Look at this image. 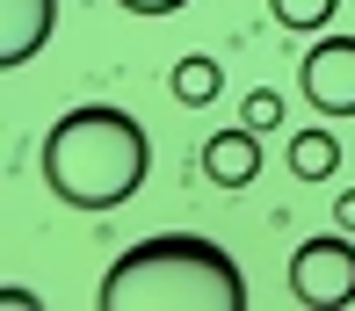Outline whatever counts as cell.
I'll return each mask as SVG.
<instances>
[{
    "label": "cell",
    "instance_id": "1",
    "mask_svg": "<svg viewBox=\"0 0 355 311\" xmlns=\"http://www.w3.org/2000/svg\"><path fill=\"white\" fill-rule=\"evenodd\" d=\"M37 174H44V188H51L66 210L102 217V210H123L145 188V174H153V138H145V123L131 109L80 102V109H66V116L44 130Z\"/></svg>",
    "mask_w": 355,
    "mask_h": 311
},
{
    "label": "cell",
    "instance_id": "2",
    "mask_svg": "<svg viewBox=\"0 0 355 311\" xmlns=\"http://www.w3.org/2000/svg\"><path fill=\"white\" fill-rule=\"evenodd\" d=\"M94 304L102 311H247V275L218 239L159 232L109 260Z\"/></svg>",
    "mask_w": 355,
    "mask_h": 311
},
{
    "label": "cell",
    "instance_id": "3",
    "mask_svg": "<svg viewBox=\"0 0 355 311\" xmlns=\"http://www.w3.org/2000/svg\"><path fill=\"white\" fill-rule=\"evenodd\" d=\"M290 297L312 304V311H341L355 304V239L334 224V232L304 239L297 254H290Z\"/></svg>",
    "mask_w": 355,
    "mask_h": 311
},
{
    "label": "cell",
    "instance_id": "4",
    "mask_svg": "<svg viewBox=\"0 0 355 311\" xmlns=\"http://www.w3.org/2000/svg\"><path fill=\"white\" fill-rule=\"evenodd\" d=\"M297 87L319 116H355V37H327L319 29L304 65H297Z\"/></svg>",
    "mask_w": 355,
    "mask_h": 311
},
{
    "label": "cell",
    "instance_id": "5",
    "mask_svg": "<svg viewBox=\"0 0 355 311\" xmlns=\"http://www.w3.org/2000/svg\"><path fill=\"white\" fill-rule=\"evenodd\" d=\"M51 22H58V0H0V73H22L51 44Z\"/></svg>",
    "mask_w": 355,
    "mask_h": 311
},
{
    "label": "cell",
    "instance_id": "6",
    "mask_svg": "<svg viewBox=\"0 0 355 311\" xmlns=\"http://www.w3.org/2000/svg\"><path fill=\"white\" fill-rule=\"evenodd\" d=\"M203 174H211L218 188H254L261 181V130H218L211 145H203Z\"/></svg>",
    "mask_w": 355,
    "mask_h": 311
},
{
    "label": "cell",
    "instance_id": "7",
    "mask_svg": "<svg viewBox=\"0 0 355 311\" xmlns=\"http://www.w3.org/2000/svg\"><path fill=\"white\" fill-rule=\"evenodd\" d=\"M334 167H341V138L334 130H297L290 138V174L297 181H334Z\"/></svg>",
    "mask_w": 355,
    "mask_h": 311
},
{
    "label": "cell",
    "instance_id": "8",
    "mask_svg": "<svg viewBox=\"0 0 355 311\" xmlns=\"http://www.w3.org/2000/svg\"><path fill=\"white\" fill-rule=\"evenodd\" d=\"M225 94V73H218V58H203V51H189L182 65H174V102H189V109H203V102H218Z\"/></svg>",
    "mask_w": 355,
    "mask_h": 311
},
{
    "label": "cell",
    "instance_id": "9",
    "mask_svg": "<svg viewBox=\"0 0 355 311\" xmlns=\"http://www.w3.org/2000/svg\"><path fill=\"white\" fill-rule=\"evenodd\" d=\"M268 15H276L283 29H297V37H319V29L341 15V0H268Z\"/></svg>",
    "mask_w": 355,
    "mask_h": 311
},
{
    "label": "cell",
    "instance_id": "10",
    "mask_svg": "<svg viewBox=\"0 0 355 311\" xmlns=\"http://www.w3.org/2000/svg\"><path fill=\"white\" fill-rule=\"evenodd\" d=\"M239 123H247V130H276L283 123V94L276 87H254L247 102H239Z\"/></svg>",
    "mask_w": 355,
    "mask_h": 311
},
{
    "label": "cell",
    "instance_id": "11",
    "mask_svg": "<svg viewBox=\"0 0 355 311\" xmlns=\"http://www.w3.org/2000/svg\"><path fill=\"white\" fill-rule=\"evenodd\" d=\"M116 8H123V15H182L189 0H116Z\"/></svg>",
    "mask_w": 355,
    "mask_h": 311
},
{
    "label": "cell",
    "instance_id": "12",
    "mask_svg": "<svg viewBox=\"0 0 355 311\" xmlns=\"http://www.w3.org/2000/svg\"><path fill=\"white\" fill-rule=\"evenodd\" d=\"M334 224H341V232H355V188L334 195Z\"/></svg>",
    "mask_w": 355,
    "mask_h": 311
}]
</instances>
